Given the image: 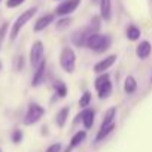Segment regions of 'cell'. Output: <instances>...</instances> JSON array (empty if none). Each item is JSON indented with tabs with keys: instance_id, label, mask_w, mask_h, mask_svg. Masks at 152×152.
Listing matches in <instances>:
<instances>
[{
	"instance_id": "obj_1",
	"label": "cell",
	"mask_w": 152,
	"mask_h": 152,
	"mask_svg": "<svg viewBox=\"0 0 152 152\" xmlns=\"http://www.w3.org/2000/svg\"><path fill=\"white\" fill-rule=\"evenodd\" d=\"M112 43V37L109 34H102V33H93L87 42V48H90L94 52H104Z\"/></svg>"
},
{
	"instance_id": "obj_2",
	"label": "cell",
	"mask_w": 152,
	"mask_h": 152,
	"mask_svg": "<svg viewBox=\"0 0 152 152\" xmlns=\"http://www.w3.org/2000/svg\"><path fill=\"white\" fill-rule=\"evenodd\" d=\"M36 12H37V8L36 6H33V8H28L27 11H24L17 20H15V23L12 24V28H11V33H9V37H11V40H15L17 37H18V34H20V31L23 30V27L36 15Z\"/></svg>"
},
{
	"instance_id": "obj_3",
	"label": "cell",
	"mask_w": 152,
	"mask_h": 152,
	"mask_svg": "<svg viewBox=\"0 0 152 152\" xmlns=\"http://www.w3.org/2000/svg\"><path fill=\"white\" fill-rule=\"evenodd\" d=\"M60 64H61V67H63L64 72H67V73H73L75 72V67H76V54H75V51L70 46H66V48L61 49Z\"/></svg>"
},
{
	"instance_id": "obj_4",
	"label": "cell",
	"mask_w": 152,
	"mask_h": 152,
	"mask_svg": "<svg viewBox=\"0 0 152 152\" xmlns=\"http://www.w3.org/2000/svg\"><path fill=\"white\" fill-rule=\"evenodd\" d=\"M45 115V107L40 106L39 103H30L27 107V112L24 115V124L26 125H33L42 119Z\"/></svg>"
},
{
	"instance_id": "obj_5",
	"label": "cell",
	"mask_w": 152,
	"mask_h": 152,
	"mask_svg": "<svg viewBox=\"0 0 152 152\" xmlns=\"http://www.w3.org/2000/svg\"><path fill=\"white\" fill-rule=\"evenodd\" d=\"M43 61H45V46L40 40H36L30 49V64L33 69H36Z\"/></svg>"
},
{
	"instance_id": "obj_6",
	"label": "cell",
	"mask_w": 152,
	"mask_h": 152,
	"mask_svg": "<svg viewBox=\"0 0 152 152\" xmlns=\"http://www.w3.org/2000/svg\"><path fill=\"white\" fill-rule=\"evenodd\" d=\"M82 0H64V2H61L57 8H55V15L57 17H67L70 14H73L76 9H78V6L81 5Z\"/></svg>"
},
{
	"instance_id": "obj_7",
	"label": "cell",
	"mask_w": 152,
	"mask_h": 152,
	"mask_svg": "<svg viewBox=\"0 0 152 152\" xmlns=\"http://www.w3.org/2000/svg\"><path fill=\"white\" fill-rule=\"evenodd\" d=\"M94 31L90 28V27H85V28H81V30H76L73 34H72V42L73 45L79 46V48H84L87 46V42L90 39V36L93 34Z\"/></svg>"
},
{
	"instance_id": "obj_8",
	"label": "cell",
	"mask_w": 152,
	"mask_h": 152,
	"mask_svg": "<svg viewBox=\"0 0 152 152\" xmlns=\"http://www.w3.org/2000/svg\"><path fill=\"white\" fill-rule=\"evenodd\" d=\"M79 121H82L85 130H90V128L94 125V110H93V109H84L78 116H76L75 124L79 122Z\"/></svg>"
},
{
	"instance_id": "obj_9",
	"label": "cell",
	"mask_w": 152,
	"mask_h": 152,
	"mask_svg": "<svg viewBox=\"0 0 152 152\" xmlns=\"http://www.w3.org/2000/svg\"><path fill=\"white\" fill-rule=\"evenodd\" d=\"M116 55L115 54H112V55H109V57H106V58H103V60H100L96 66H94V72L96 73H99V75H102V73H106V70L107 69H110L115 63H116Z\"/></svg>"
},
{
	"instance_id": "obj_10",
	"label": "cell",
	"mask_w": 152,
	"mask_h": 152,
	"mask_svg": "<svg viewBox=\"0 0 152 152\" xmlns=\"http://www.w3.org/2000/svg\"><path fill=\"white\" fill-rule=\"evenodd\" d=\"M45 73H46V61H43L39 67L34 69L33 78H31V87H39L45 82Z\"/></svg>"
},
{
	"instance_id": "obj_11",
	"label": "cell",
	"mask_w": 152,
	"mask_h": 152,
	"mask_svg": "<svg viewBox=\"0 0 152 152\" xmlns=\"http://www.w3.org/2000/svg\"><path fill=\"white\" fill-rule=\"evenodd\" d=\"M54 14H45V15H42L40 18H37V21L34 23V27H33V30L37 33V31H42V30H45L48 26H51L52 23H54Z\"/></svg>"
},
{
	"instance_id": "obj_12",
	"label": "cell",
	"mask_w": 152,
	"mask_h": 152,
	"mask_svg": "<svg viewBox=\"0 0 152 152\" xmlns=\"http://www.w3.org/2000/svg\"><path fill=\"white\" fill-rule=\"evenodd\" d=\"M100 6V18L104 21H110L112 18V0H99Z\"/></svg>"
},
{
	"instance_id": "obj_13",
	"label": "cell",
	"mask_w": 152,
	"mask_h": 152,
	"mask_svg": "<svg viewBox=\"0 0 152 152\" xmlns=\"http://www.w3.org/2000/svg\"><path fill=\"white\" fill-rule=\"evenodd\" d=\"M151 52H152V45L148 40H142L136 48V54L140 60H146L151 55Z\"/></svg>"
},
{
	"instance_id": "obj_14",
	"label": "cell",
	"mask_w": 152,
	"mask_h": 152,
	"mask_svg": "<svg viewBox=\"0 0 152 152\" xmlns=\"http://www.w3.org/2000/svg\"><path fill=\"white\" fill-rule=\"evenodd\" d=\"M85 137H87V131L85 130H81V131H76L75 134H73V137L70 139V145H69V148L66 149V152H70L73 148H76V146H79L84 140H85Z\"/></svg>"
},
{
	"instance_id": "obj_15",
	"label": "cell",
	"mask_w": 152,
	"mask_h": 152,
	"mask_svg": "<svg viewBox=\"0 0 152 152\" xmlns=\"http://www.w3.org/2000/svg\"><path fill=\"white\" fill-rule=\"evenodd\" d=\"M69 113H70L69 106H66V107H63V109H60V110L57 112V115H55V124H57L60 128H63V127L66 125L67 118H69Z\"/></svg>"
},
{
	"instance_id": "obj_16",
	"label": "cell",
	"mask_w": 152,
	"mask_h": 152,
	"mask_svg": "<svg viewBox=\"0 0 152 152\" xmlns=\"http://www.w3.org/2000/svg\"><path fill=\"white\" fill-rule=\"evenodd\" d=\"M115 118H116V107H109V109L104 112V116H103V121H102L100 128H104V127L113 124V122H115Z\"/></svg>"
},
{
	"instance_id": "obj_17",
	"label": "cell",
	"mask_w": 152,
	"mask_h": 152,
	"mask_svg": "<svg viewBox=\"0 0 152 152\" xmlns=\"http://www.w3.org/2000/svg\"><path fill=\"white\" fill-rule=\"evenodd\" d=\"M115 127H116V124L113 122V124H110V125H107V127H104V128H100L99 133H97V136H96V143L104 140V139H106V137L115 130Z\"/></svg>"
},
{
	"instance_id": "obj_18",
	"label": "cell",
	"mask_w": 152,
	"mask_h": 152,
	"mask_svg": "<svg viewBox=\"0 0 152 152\" xmlns=\"http://www.w3.org/2000/svg\"><path fill=\"white\" fill-rule=\"evenodd\" d=\"M137 90V82L134 79V76H127L124 81V91L127 94H133Z\"/></svg>"
},
{
	"instance_id": "obj_19",
	"label": "cell",
	"mask_w": 152,
	"mask_h": 152,
	"mask_svg": "<svg viewBox=\"0 0 152 152\" xmlns=\"http://www.w3.org/2000/svg\"><path fill=\"white\" fill-rule=\"evenodd\" d=\"M140 28L137 27V26H128L127 27V37H128V40H139L140 39Z\"/></svg>"
},
{
	"instance_id": "obj_20",
	"label": "cell",
	"mask_w": 152,
	"mask_h": 152,
	"mask_svg": "<svg viewBox=\"0 0 152 152\" xmlns=\"http://www.w3.org/2000/svg\"><path fill=\"white\" fill-rule=\"evenodd\" d=\"M97 93H99V99H107L110 94H112V82L109 81V82H106L103 87H100L99 90H97Z\"/></svg>"
},
{
	"instance_id": "obj_21",
	"label": "cell",
	"mask_w": 152,
	"mask_h": 152,
	"mask_svg": "<svg viewBox=\"0 0 152 152\" xmlns=\"http://www.w3.org/2000/svg\"><path fill=\"white\" fill-rule=\"evenodd\" d=\"M90 103H91V93H90V91H85V93L81 96V99H79V106H81L82 109H88Z\"/></svg>"
},
{
	"instance_id": "obj_22",
	"label": "cell",
	"mask_w": 152,
	"mask_h": 152,
	"mask_svg": "<svg viewBox=\"0 0 152 152\" xmlns=\"http://www.w3.org/2000/svg\"><path fill=\"white\" fill-rule=\"evenodd\" d=\"M110 81V78H109V75L107 73H102L99 78L96 79V84H94V87H96V90H99L100 87H103L106 82H109Z\"/></svg>"
},
{
	"instance_id": "obj_23",
	"label": "cell",
	"mask_w": 152,
	"mask_h": 152,
	"mask_svg": "<svg viewBox=\"0 0 152 152\" xmlns=\"http://www.w3.org/2000/svg\"><path fill=\"white\" fill-rule=\"evenodd\" d=\"M55 91H57V94H58L60 97H66V96H67V87H66V84H64L63 81H57V84H55Z\"/></svg>"
},
{
	"instance_id": "obj_24",
	"label": "cell",
	"mask_w": 152,
	"mask_h": 152,
	"mask_svg": "<svg viewBox=\"0 0 152 152\" xmlns=\"http://www.w3.org/2000/svg\"><path fill=\"white\" fill-rule=\"evenodd\" d=\"M70 23H72V20L69 17H63V18H60L57 21V28L58 30H64V28H67L70 26Z\"/></svg>"
},
{
	"instance_id": "obj_25",
	"label": "cell",
	"mask_w": 152,
	"mask_h": 152,
	"mask_svg": "<svg viewBox=\"0 0 152 152\" xmlns=\"http://www.w3.org/2000/svg\"><path fill=\"white\" fill-rule=\"evenodd\" d=\"M100 21H102V18L100 17H93V20H91V24H90V28L94 31V33H99V30H100Z\"/></svg>"
},
{
	"instance_id": "obj_26",
	"label": "cell",
	"mask_w": 152,
	"mask_h": 152,
	"mask_svg": "<svg viewBox=\"0 0 152 152\" xmlns=\"http://www.w3.org/2000/svg\"><path fill=\"white\" fill-rule=\"evenodd\" d=\"M11 139H12V142L14 143H21V140H23V131L21 130H14L12 131V136H11Z\"/></svg>"
},
{
	"instance_id": "obj_27",
	"label": "cell",
	"mask_w": 152,
	"mask_h": 152,
	"mask_svg": "<svg viewBox=\"0 0 152 152\" xmlns=\"http://www.w3.org/2000/svg\"><path fill=\"white\" fill-rule=\"evenodd\" d=\"M26 0H6V6L9 9H14V8H18L20 5H23Z\"/></svg>"
},
{
	"instance_id": "obj_28",
	"label": "cell",
	"mask_w": 152,
	"mask_h": 152,
	"mask_svg": "<svg viewBox=\"0 0 152 152\" xmlns=\"http://www.w3.org/2000/svg\"><path fill=\"white\" fill-rule=\"evenodd\" d=\"M8 27H9L8 23H3L2 26H0V43L3 42V39H5V36H6V33H8Z\"/></svg>"
},
{
	"instance_id": "obj_29",
	"label": "cell",
	"mask_w": 152,
	"mask_h": 152,
	"mask_svg": "<svg viewBox=\"0 0 152 152\" xmlns=\"http://www.w3.org/2000/svg\"><path fill=\"white\" fill-rule=\"evenodd\" d=\"M60 151H61V145L60 143H54V145L48 146V149L45 152H60Z\"/></svg>"
},
{
	"instance_id": "obj_30",
	"label": "cell",
	"mask_w": 152,
	"mask_h": 152,
	"mask_svg": "<svg viewBox=\"0 0 152 152\" xmlns=\"http://www.w3.org/2000/svg\"><path fill=\"white\" fill-rule=\"evenodd\" d=\"M23 67H24V57L21 55V57H17L15 69H17V70H23Z\"/></svg>"
},
{
	"instance_id": "obj_31",
	"label": "cell",
	"mask_w": 152,
	"mask_h": 152,
	"mask_svg": "<svg viewBox=\"0 0 152 152\" xmlns=\"http://www.w3.org/2000/svg\"><path fill=\"white\" fill-rule=\"evenodd\" d=\"M0 70H2V63H0Z\"/></svg>"
},
{
	"instance_id": "obj_32",
	"label": "cell",
	"mask_w": 152,
	"mask_h": 152,
	"mask_svg": "<svg viewBox=\"0 0 152 152\" xmlns=\"http://www.w3.org/2000/svg\"><path fill=\"white\" fill-rule=\"evenodd\" d=\"M61 2H64V0H61Z\"/></svg>"
},
{
	"instance_id": "obj_33",
	"label": "cell",
	"mask_w": 152,
	"mask_h": 152,
	"mask_svg": "<svg viewBox=\"0 0 152 152\" xmlns=\"http://www.w3.org/2000/svg\"><path fill=\"white\" fill-rule=\"evenodd\" d=\"M0 152H2V149H0Z\"/></svg>"
},
{
	"instance_id": "obj_34",
	"label": "cell",
	"mask_w": 152,
	"mask_h": 152,
	"mask_svg": "<svg viewBox=\"0 0 152 152\" xmlns=\"http://www.w3.org/2000/svg\"><path fill=\"white\" fill-rule=\"evenodd\" d=\"M0 2H2V0H0Z\"/></svg>"
}]
</instances>
